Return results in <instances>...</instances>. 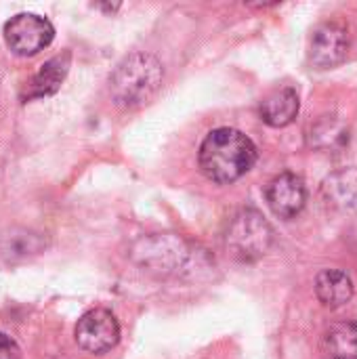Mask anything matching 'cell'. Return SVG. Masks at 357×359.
I'll use <instances>...</instances> for the list:
<instances>
[{"label": "cell", "mask_w": 357, "mask_h": 359, "mask_svg": "<svg viewBox=\"0 0 357 359\" xmlns=\"http://www.w3.org/2000/svg\"><path fill=\"white\" fill-rule=\"evenodd\" d=\"M276 240L269 221L255 208L240 210L227 225L225 248L240 263H255L263 259Z\"/></svg>", "instance_id": "cell-3"}, {"label": "cell", "mask_w": 357, "mask_h": 359, "mask_svg": "<svg viewBox=\"0 0 357 359\" xmlns=\"http://www.w3.org/2000/svg\"><path fill=\"white\" fill-rule=\"evenodd\" d=\"M349 50V34L341 23H322L316 27L311 42H309V61L320 67L328 69L345 61Z\"/></svg>", "instance_id": "cell-7"}, {"label": "cell", "mask_w": 357, "mask_h": 359, "mask_svg": "<svg viewBox=\"0 0 357 359\" xmlns=\"http://www.w3.org/2000/svg\"><path fill=\"white\" fill-rule=\"evenodd\" d=\"M265 200L276 217L290 221L303 212L307 204V187L295 172H282L267 185Z\"/></svg>", "instance_id": "cell-6"}, {"label": "cell", "mask_w": 357, "mask_h": 359, "mask_svg": "<svg viewBox=\"0 0 357 359\" xmlns=\"http://www.w3.org/2000/svg\"><path fill=\"white\" fill-rule=\"evenodd\" d=\"M307 143L318 151H341L349 145V128L335 116H322L316 124L309 126Z\"/></svg>", "instance_id": "cell-11"}, {"label": "cell", "mask_w": 357, "mask_h": 359, "mask_svg": "<svg viewBox=\"0 0 357 359\" xmlns=\"http://www.w3.org/2000/svg\"><path fill=\"white\" fill-rule=\"evenodd\" d=\"M316 294L324 307L337 309L351 301L353 297V282L341 269H324L316 278Z\"/></svg>", "instance_id": "cell-12"}, {"label": "cell", "mask_w": 357, "mask_h": 359, "mask_svg": "<svg viewBox=\"0 0 357 359\" xmlns=\"http://www.w3.org/2000/svg\"><path fill=\"white\" fill-rule=\"evenodd\" d=\"M4 42L19 57H34L44 50L53 38V23L36 13H19L4 23Z\"/></svg>", "instance_id": "cell-4"}, {"label": "cell", "mask_w": 357, "mask_h": 359, "mask_svg": "<svg viewBox=\"0 0 357 359\" xmlns=\"http://www.w3.org/2000/svg\"><path fill=\"white\" fill-rule=\"evenodd\" d=\"M0 359H21V351L17 343L4 332H0Z\"/></svg>", "instance_id": "cell-14"}, {"label": "cell", "mask_w": 357, "mask_h": 359, "mask_svg": "<svg viewBox=\"0 0 357 359\" xmlns=\"http://www.w3.org/2000/svg\"><path fill=\"white\" fill-rule=\"evenodd\" d=\"M322 198L332 208H356L357 206V166L341 168L328 175L322 183Z\"/></svg>", "instance_id": "cell-10"}, {"label": "cell", "mask_w": 357, "mask_h": 359, "mask_svg": "<svg viewBox=\"0 0 357 359\" xmlns=\"http://www.w3.org/2000/svg\"><path fill=\"white\" fill-rule=\"evenodd\" d=\"M257 158L259 151L252 139L227 126L210 130L198 154L202 172L219 185L242 179L255 166Z\"/></svg>", "instance_id": "cell-1"}, {"label": "cell", "mask_w": 357, "mask_h": 359, "mask_svg": "<svg viewBox=\"0 0 357 359\" xmlns=\"http://www.w3.org/2000/svg\"><path fill=\"white\" fill-rule=\"evenodd\" d=\"M164 67L149 53H133L118 63L109 78V95L120 107L147 103L162 86Z\"/></svg>", "instance_id": "cell-2"}, {"label": "cell", "mask_w": 357, "mask_h": 359, "mask_svg": "<svg viewBox=\"0 0 357 359\" xmlns=\"http://www.w3.org/2000/svg\"><path fill=\"white\" fill-rule=\"evenodd\" d=\"M69 53H61V55H55L53 59H48L44 65H40V69L34 74V78L29 80L25 93H23V101H32V99H44V97H50L55 95L67 72H69Z\"/></svg>", "instance_id": "cell-8"}, {"label": "cell", "mask_w": 357, "mask_h": 359, "mask_svg": "<svg viewBox=\"0 0 357 359\" xmlns=\"http://www.w3.org/2000/svg\"><path fill=\"white\" fill-rule=\"evenodd\" d=\"M301 109V101H299V93L292 86H284L276 93H271L263 103H261V120L274 128H284L288 124L295 122V118L299 116Z\"/></svg>", "instance_id": "cell-9"}, {"label": "cell", "mask_w": 357, "mask_h": 359, "mask_svg": "<svg viewBox=\"0 0 357 359\" xmlns=\"http://www.w3.org/2000/svg\"><path fill=\"white\" fill-rule=\"evenodd\" d=\"M324 353L328 359H357V324L337 322L324 337Z\"/></svg>", "instance_id": "cell-13"}, {"label": "cell", "mask_w": 357, "mask_h": 359, "mask_svg": "<svg viewBox=\"0 0 357 359\" xmlns=\"http://www.w3.org/2000/svg\"><path fill=\"white\" fill-rule=\"evenodd\" d=\"M120 341V324L107 309H90L76 324V343L86 353L101 355Z\"/></svg>", "instance_id": "cell-5"}]
</instances>
